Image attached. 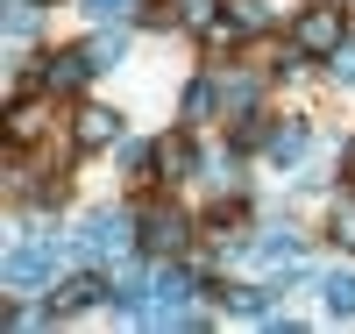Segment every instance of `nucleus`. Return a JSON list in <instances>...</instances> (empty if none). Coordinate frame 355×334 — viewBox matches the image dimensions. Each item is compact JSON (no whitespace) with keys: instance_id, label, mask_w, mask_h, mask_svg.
Listing matches in <instances>:
<instances>
[{"instance_id":"1","label":"nucleus","mask_w":355,"mask_h":334,"mask_svg":"<svg viewBox=\"0 0 355 334\" xmlns=\"http://www.w3.org/2000/svg\"><path fill=\"white\" fill-rule=\"evenodd\" d=\"M341 43H348L341 8H306V15H299V28H291V50H299V57H334Z\"/></svg>"},{"instance_id":"2","label":"nucleus","mask_w":355,"mask_h":334,"mask_svg":"<svg viewBox=\"0 0 355 334\" xmlns=\"http://www.w3.org/2000/svg\"><path fill=\"white\" fill-rule=\"evenodd\" d=\"M50 263H57V242H21V249L0 263V278H8L15 292H36V285L50 278Z\"/></svg>"},{"instance_id":"3","label":"nucleus","mask_w":355,"mask_h":334,"mask_svg":"<svg viewBox=\"0 0 355 334\" xmlns=\"http://www.w3.org/2000/svg\"><path fill=\"white\" fill-rule=\"evenodd\" d=\"M93 72H100L93 50H57V57H43V93H78Z\"/></svg>"},{"instance_id":"4","label":"nucleus","mask_w":355,"mask_h":334,"mask_svg":"<svg viewBox=\"0 0 355 334\" xmlns=\"http://www.w3.org/2000/svg\"><path fill=\"white\" fill-rule=\"evenodd\" d=\"M121 242H128V214H114V206H107V214H93V221H85L78 249H85V256H107V249H121Z\"/></svg>"},{"instance_id":"5","label":"nucleus","mask_w":355,"mask_h":334,"mask_svg":"<svg viewBox=\"0 0 355 334\" xmlns=\"http://www.w3.org/2000/svg\"><path fill=\"white\" fill-rule=\"evenodd\" d=\"M142 242H150L157 256H171V249H185V214H171V206H157V214L142 221Z\"/></svg>"},{"instance_id":"6","label":"nucleus","mask_w":355,"mask_h":334,"mask_svg":"<svg viewBox=\"0 0 355 334\" xmlns=\"http://www.w3.org/2000/svg\"><path fill=\"white\" fill-rule=\"evenodd\" d=\"M114 135H121V114H107V107H85L78 114V149H107Z\"/></svg>"},{"instance_id":"7","label":"nucleus","mask_w":355,"mask_h":334,"mask_svg":"<svg viewBox=\"0 0 355 334\" xmlns=\"http://www.w3.org/2000/svg\"><path fill=\"white\" fill-rule=\"evenodd\" d=\"M93 299H107V285L78 270V278H64V285H57V313H78V306H93Z\"/></svg>"},{"instance_id":"8","label":"nucleus","mask_w":355,"mask_h":334,"mask_svg":"<svg viewBox=\"0 0 355 334\" xmlns=\"http://www.w3.org/2000/svg\"><path fill=\"white\" fill-rule=\"evenodd\" d=\"M43 135V107L36 100H15L8 107V142H36Z\"/></svg>"},{"instance_id":"9","label":"nucleus","mask_w":355,"mask_h":334,"mask_svg":"<svg viewBox=\"0 0 355 334\" xmlns=\"http://www.w3.org/2000/svg\"><path fill=\"white\" fill-rule=\"evenodd\" d=\"M270 157H277V164L306 157V121H284V128H270Z\"/></svg>"},{"instance_id":"10","label":"nucleus","mask_w":355,"mask_h":334,"mask_svg":"<svg viewBox=\"0 0 355 334\" xmlns=\"http://www.w3.org/2000/svg\"><path fill=\"white\" fill-rule=\"evenodd\" d=\"M320 292H327V313H334V320H348V313H355V278H348V270H334Z\"/></svg>"},{"instance_id":"11","label":"nucleus","mask_w":355,"mask_h":334,"mask_svg":"<svg viewBox=\"0 0 355 334\" xmlns=\"http://www.w3.org/2000/svg\"><path fill=\"white\" fill-rule=\"evenodd\" d=\"M291 256H299V235H284V228H270L256 242V263H291Z\"/></svg>"},{"instance_id":"12","label":"nucleus","mask_w":355,"mask_h":334,"mask_svg":"<svg viewBox=\"0 0 355 334\" xmlns=\"http://www.w3.org/2000/svg\"><path fill=\"white\" fill-rule=\"evenodd\" d=\"M227 306L242 320H270V292H227Z\"/></svg>"},{"instance_id":"13","label":"nucleus","mask_w":355,"mask_h":334,"mask_svg":"<svg viewBox=\"0 0 355 334\" xmlns=\"http://www.w3.org/2000/svg\"><path fill=\"white\" fill-rule=\"evenodd\" d=\"M214 100H220V85H214V78H199L192 93H185V114H192V121H206V114H214Z\"/></svg>"},{"instance_id":"14","label":"nucleus","mask_w":355,"mask_h":334,"mask_svg":"<svg viewBox=\"0 0 355 334\" xmlns=\"http://www.w3.org/2000/svg\"><path fill=\"white\" fill-rule=\"evenodd\" d=\"M178 22L185 28H214L220 15H214V0H178Z\"/></svg>"},{"instance_id":"15","label":"nucleus","mask_w":355,"mask_h":334,"mask_svg":"<svg viewBox=\"0 0 355 334\" xmlns=\"http://www.w3.org/2000/svg\"><path fill=\"white\" fill-rule=\"evenodd\" d=\"M142 292H150L142 270H121V278H114V299H121V306H142Z\"/></svg>"},{"instance_id":"16","label":"nucleus","mask_w":355,"mask_h":334,"mask_svg":"<svg viewBox=\"0 0 355 334\" xmlns=\"http://www.w3.org/2000/svg\"><path fill=\"white\" fill-rule=\"evenodd\" d=\"M85 15H93V22H128L135 0H85Z\"/></svg>"},{"instance_id":"17","label":"nucleus","mask_w":355,"mask_h":334,"mask_svg":"<svg viewBox=\"0 0 355 334\" xmlns=\"http://www.w3.org/2000/svg\"><path fill=\"white\" fill-rule=\"evenodd\" d=\"M157 164H164L171 178H185V171H192V149H185V142H164V149H157Z\"/></svg>"},{"instance_id":"18","label":"nucleus","mask_w":355,"mask_h":334,"mask_svg":"<svg viewBox=\"0 0 355 334\" xmlns=\"http://www.w3.org/2000/svg\"><path fill=\"white\" fill-rule=\"evenodd\" d=\"M93 65H100V72L121 65V36H100V43H93Z\"/></svg>"},{"instance_id":"19","label":"nucleus","mask_w":355,"mask_h":334,"mask_svg":"<svg viewBox=\"0 0 355 334\" xmlns=\"http://www.w3.org/2000/svg\"><path fill=\"white\" fill-rule=\"evenodd\" d=\"M334 242H341V249H355V206H341V214H334Z\"/></svg>"},{"instance_id":"20","label":"nucleus","mask_w":355,"mask_h":334,"mask_svg":"<svg viewBox=\"0 0 355 334\" xmlns=\"http://www.w3.org/2000/svg\"><path fill=\"white\" fill-rule=\"evenodd\" d=\"M334 78H341V85L355 78V43H341V50H334Z\"/></svg>"},{"instance_id":"21","label":"nucleus","mask_w":355,"mask_h":334,"mask_svg":"<svg viewBox=\"0 0 355 334\" xmlns=\"http://www.w3.org/2000/svg\"><path fill=\"white\" fill-rule=\"evenodd\" d=\"M348 164H355V142H348Z\"/></svg>"}]
</instances>
